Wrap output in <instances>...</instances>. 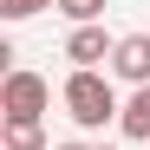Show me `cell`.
Returning <instances> with one entry per match:
<instances>
[{"label": "cell", "instance_id": "cell-8", "mask_svg": "<svg viewBox=\"0 0 150 150\" xmlns=\"http://www.w3.org/2000/svg\"><path fill=\"white\" fill-rule=\"evenodd\" d=\"M46 7H59V0H0L7 20H33V13H46Z\"/></svg>", "mask_w": 150, "mask_h": 150}, {"label": "cell", "instance_id": "cell-4", "mask_svg": "<svg viewBox=\"0 0 150 150\" xmlns=\"http://www.w3.org/2000/svg\"><path fill=\"white\" fill-rule=\"evenodd\" d=\"M111 72L131 85H150V33H124L117 52H111Z\"/></svg>", "mask_w": 150, "mask_h": 150}, {"label": "cell", "instance_id": "cell-7", "mask_svg": "<svg viewBox=\"0 0 150 150\" xmlns=\"http://www.w3.org/2000/svg\"><path fill=\"white\" fill-rule=\"evenodd\" d=\"M59 13L72 26H98V13H105V0H59Z\"/></svg>", "mask_w": 150, "mask_h": 150}, {"label": "cell", "instance_id": "cell-6", "mask_svg": "<svg viewBox=\"0 0 150 150\" xmlns=\"http://www.w3.org/2000/svg\"><path fill=\"white\" fill-rule=\"evenodd\" d=\"M7 150H52L39 124H7Z\"/></svg>", "mask_w": 150, "mask_h": 150}, {"label": "cell", "instance_id": "cell-3", "mask_svg": "<svg viewBox=\"0 0 150 150\" xmlns=\"http://www.w3.org/2000/svg\"><path fill=\"white\" fill-rule=\"evenodd\" d=\"M111 52H117V39H105V26H72V33H65L72 72H98V59H111Z\"/></svg>", "mask_w": 150, "mask_h": 150}, {"label": "cell", "instance_id": "cell-5", "mask_svg": "<svg viewBox=\"0 0 150 150\" xmlns=\"http://www.w3.org/2000/svg\"><path fill=\"white\" fill-rule=\"evenodd\" d=\"M117 131L131 137V144H150V85H137V91H131V105H124Z\"/></svg>", "mask_w": 150, "mask_h": 150}, {"label": "cell", "instance_id": "cell-9", "mask_svg": "<svg viewBox=\"0 0 150 150\" xmlns=\"http://www.w3.org/2000/svg\"><path fill=\"white\" fill-rule=\"evenodd\" d=\"M52 150H111V144H52Z\"/></svg>", "mask_w": 150, "mask_h": 150}, {"label": "cell", "instance_id": "cell-2", "mask_svg": "<svg viewBox=\"0 0 150 150\" xmlns=\"http://www.w3.org/2000/svg\"><path fill=\"white\" fill-rule=\"evenodd\" d=\"M46 105H52V85H46L39 72H7V85H0V111H7V124H39Z\"/></svg>", "mask_w": 150, "mask_h": 150}, {"label": "cell", "instance_id": "cell-1", "mask_svg": "<svg viewBox=\"0 0 150 150\" xmlns=\"http://www.w3.org/2000/svg\"><path fill=\"white\" fill-rule=\"evenodd\" d=\"M59 98H65V117L79 124V131H105L111 117H124V105H117L111 79H98V72H72Z\"/></svg>", "mask_w": 150, "mask_h": 150}]
</instances>
